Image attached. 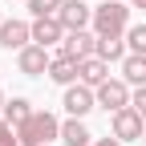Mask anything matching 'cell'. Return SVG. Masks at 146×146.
<instances>
[{"label":"cell","mask_w":146,"mask_h":146,"mask_svg":"<svg viewBox=\"0 0 146 146\" xmlns=\"http://www.w3.org/2000/svg\"><path fill=\"white\" fill-rule=\"evenodd\" d=\"M16 138L21 146H53L61 138V118L53 110H33V114L16 126Z\"/></svg>","instance_id":"cell-1"},{"label":"cell","mask_w":146,"mask_h":146,"mask_svg":"<svg viewBox=\"0 0 146 146\" xmlns=\"http://www.w3.org/2000/svg\"><path fill=\"white\" fill-rule=\"evenodd\" d=\"M130 4L126 0H102V4L94 8V29L98 36H126V29H130Z\"/></svg>","instance_id":"cell-2"},{"label":"cell","mask_w":146,"mask_h":146,"mask_svg":"<svg viewBox=\"0 0 146 146\" xmlns=\"http://www.w3.org/2000/svg\"><path fill=\"white\" fill-rule=\"evenodd\" d=\"M142 130H146V122L134 106H126L118 110V114H110V134L122 138V142H142Z\"/></svg>","instance_id":"cell-3"},{"label":"cell","mask_w":146,"mask_h":146,"mask_svg":"<svg viewBox=\"0 0 146 146\" xmlns=\"http://www.w3.org/2000/svg\"><path fill=\"white\" fill-rule=\"evenodd\" d=\"M94 94H98V110H106V114H118V110H126V106H130L134 89L126 85L122 77H110L106 85H98V89H94Z\"/></svg>","instance_id":"cell-4"},{"label":"cell","mask_w":146,"mask_h":146,"mask_svg":"<svg viewBox=\"0 0 146 146\" xmlns=\"http://www.w3.org/2000/svg\"><path fill=\"white\" fill-rule=\"evenodd\" d=\"M61 106H65V114H69V118H85L89 110H98V94H94L89 85L73 81V85H65V94H61Z\"/></svg>","instance_id":"cell-5"},{"label":"cell","mask_w":146,"mask_h":146,"mask_svg":"<svg viewBox=\"0 0 146 146\" xmlns=\"http://www.w3.org/2000/svg\"><path fill=\"white\" fill-rule=\"evenodd\" d=\"M57 53H65V57H77V61H85V57H98V33H94V29L65 33V41H61V49H57Z\"/></svg>","instance_id":"cell-6"},{"label":"cell","mask_w":146,"mask_h":146,"mask_svg":"<svg viewBox=\"0 0 146 146\" xmlns=\"http://www.w3.org/2000/svg\"><path fill=\"white\" fill-rule=\"evenodd\" d=\"M49 65H53V53L45 45H29V49L16 53V69L25 77H41V73H49Z\"/></svg>","instance_id":"cell-7"},{"label":"cell","mask_w":146,"mask_h":146,"mask_svg":"<svg viewBox=\"0 0 146 146\" xmlns=\"http://www.w3.org/2000/svg\"><path fill=\"white\" fill-rule=\"evenodd\" d=\"M57 21L65 25V33H77V29H89L94 25V8L85 4V0H65L57 8Z\"/></svg>","instance_id":"cell-8"},{"label":"cell","mask_w":146,"mask_h":146,"mask_svg":"<svg viewBox=\"0 0 146 146\" xmlns=\"http://www.w3.org/2000/svg\"><path fill=\"white\" fill-rule=\"evenodd\" d=\"M61 41H65V25L57 21V16H33V45L53 49Z\"/></svg>","instance_id":"cell-9"},{"label":"cell","mask_w":146,"mask_h":146,"mask_svg":"<svg viewBox=\"0 0 146 146\" xmlns=\"http://www.w3.org/2000/svg\"><path fill=\"white\" fill-rule=\"evenodd\" d=\"M45 77L53 85H73V81H81V61L77 57H65V53H53V65Z\"/></svg>","instance_id":"cell-10"},{"label":"cell","mask_w":146,"mask_h":146,"mask_svg":"<svg viewBox=\"0 0 146 146\" xmlns=\"http://www.w3.org/2000/svg\"><path fill=\"white\" fill-rule=\"evenodd\" d=\"M0 45L4 49H29L33 45V21H4L0 25Z\"/></svg>","instance_id":"cell-11"},{"label":"cell","mask_w":146,"mask_h":146,"mask_svg":"<svg viewBox=\"0 0 146 146\" xmlns=\"http://www.w3.org/2000/svg\"><path fill=\"white\" fill-rule=\"evenodd\" d=\"M61 142L65 146H94V134H89L85 118H65L61 122Z\"/></svg>","instance_id":"cell-12"},{"label":"cell","mask_w":146,"mask_h":146,"mask_svg":"<svg viewBox=\"0 0 146 146\" xmlns=\"http://www.w3.org/2000/svg\"><path fill=\"white\" fill-rule=\"evenodd\" d=\"M106 81H110V61H102V57H85V61H81V85L98 89V85H106Z\"/></svg>","instance_id":"cell-13"},{"label":"cell","mask_w":146,"mask_h":146,"mask_svg":"<svg viewBox=\"0 0 146 146\" xmlns=\"http://www.w3.org/2000/svg\"><path fill=\"white\" fill-rule=\"evenodd\" d=\"M98 57L110 61V65H122L126 57H130V49H126V36H98Z\"/></svg>","instance_id":"cell-14"},{"label":"cell","mask_w":146,"mask_h":146,"mask_svg":"<svg viewBox=\"0 0 146 146\" xmlns=\"http://www.w3.org/2000/svg\"><path fill=\"white\" fill-rule=\"evenodd\" d=\"M122 81L130 85V89L146 85V57H142V53H130V57L122 61Z\"/></svg>","instance_id":"cell-15"},{"label":"cell","mask_w":146,"mask_h":146,"mask_svg":"<svg viewBox=\"0 0 146 146\" xmlns=\"http://www.w3.org/2000/svg\"><path fill=\"white\" fill-rule=\"evenodd\" d=\"M29 114H33V102H29V98H8V106H4V114H0V118H4L8 126H21Z\"/></svg>","instance_id":"cell-16"},{"label":"cell","mask_w":146,"mask_h":146,"mask_svg":"<svg viewBox=\"0 0 146 146\" xmlns=\"http://www.w3.org/2000/svg\"><path fill=\"white\" fill-rule=\"evenodd\" d=\"M126 49L146 57V25H130V29H126Z\"/></svg>","instance_id":"cell-17"},{"label":"cell","mask_w":146,"mask_h":146,"mask_svg":"<svg viewBox=\"0 0 146 146\" xmlns=\"http://www.w3.org/2000/svg\"><path fill=\"white\" fill-rule=\"evenodd\" d=\"M33 16H57V8L65 4V0H25Z\"/></svg>","instance_id":"cell-18"},{"label":"cell","mask_w":146,"mask_h":146,"mask_svg":"<svg viewBox=\"0 0 146 146\" xmlns=\"http://www.w3.org/2000/svg\"><path fill=\"white\" fill-rule=\"evenodd\" d=\"M0 146H21V138H16V126H8L4 118H0Z\"/></svg>","instance_id":"cell-19"},{"label":"cell","mask_w":146,"mask_h":146,"mask_svg":"<svg viewBox=\"0 0 146 146\" xmlns=\"http://www.w3.org/2000/svg\"><path fill=\"white\" fill-rule=\"evenodd\" d=\"M130 106L138 110V114H142V122H146V85H138V89H134V98H130Z\"/></svg>","instance_id":"cell-20"},{"label":"cell","mask_w":146,"mask_h":146,"mask_svg":"<svg viewBox=\"0 0 146 146\" xmlns=\"http://www.w3.org/2000/svg\"><path fill=\"white\" fill-rule=\"evenodd\" d=\"M94 146H126V142L114 138V134H106V138H94Z\"/></svg>","instance_id":"cell-21"},{"label":"cell","mask_w":146,"mask_h":146,"mask_svg":"<svg viewBox=\"0 0 146 146\" xmlns=\"http://www.w3.org/2000/svg\"><path fill=\"white\" fill-rule=\"evenodd\" d=\"M126 4H130V8H146V0H126Z\"/></svg>","instance_id":"cell-22"},{"label":"cell","mask_w":146,"mask_h":146,"mask_svg":"<svg viewBox=\"0 0 146 146\" xmlns=\"http://www.w3.org/2000/svg\"><path fill=\"white\" fill-rule=\"evenodd\" d=\"M4 106H8V98H4V89H0V114H4Z\"/></svg>","instance_id":"cell-23"},{"label":"cell","mask_w":146,"mask_h":146,"mask_svg":"<svg viewBox=\"0 0 146 146\" xmlns=\"http://www.w3.org/2000/svg\"><path fill=\"white\" fill-rule=\"evenodd\" d=\"M142 146H146V130H142Z\"/></svg>","instance_id":"cell-24"},{"label":"cell","mask_w":146,"mask_h":146,"mask_svg":"<svg viewBox=\"0 0 146 146\" xmlns=\"http://www.w3.org/2000/svg\"><path fill=\"white\" fill-rule=\"evenodd\" d=\"M0 25H4V12H0Z\"/></svg>","instance_id":"cell-25"}]
</instances>
